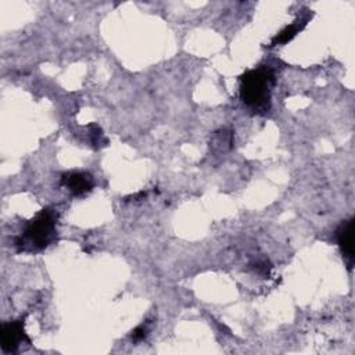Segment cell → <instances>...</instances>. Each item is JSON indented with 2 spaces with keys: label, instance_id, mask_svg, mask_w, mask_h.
Returning <instances> with one entry per match:
<instances>
[{
  "label": "cell",
  "instance_id": "cell-3",
  "mask_svg": "<svg viewBox=\"0 0 355 355\" xmlns=\"http://www.w3.org/2000/svg\"><path fill=\"white\" fill-rule=\"evenodd\" d=\"M24 343H31L24 331V320L6 322L1 326V349L6 354L18 352Z\"/></svg>",
  "mask_w": 355,
  "mask_h": 355
},
{
  "label": "cell",
  "instance_id": "cell-4",
  "mask_svg": "<svg viewBox=\"0 0 355 355\" xmlns=\"http://www.w3.org/2000/svg\"><path fill=\"white\" fill-rule=\"evenodd\" d=\"M61 184L67 187L75 197H82L93 190L94 179L87 172H68L62 175Z\"/></svg>",
  "mask_w": 355,
  "mask_h": 355
},
{
  "label": "cell",
  "instance_id": "cell-1",
  "mask_svg": "<svg viewBox=\"0 0 355 355\" xmlns=\"http://www.w3.org/2000/svg\"><path fill=\"white\" fill-rule=\"evenodd\" d=\"M275 85L273 71L268 67L250 69L240 76V97L257 114H263L270 107V92Z\"/></svg>",
  "mask_w": 355,
  "mask_h": 355
},
{
  "label": "cell",
  "instance_id": "cell-5",
  "mask_svg": "<svg viewBox=\"0 0 355 355\" xmlns=\"http://www.w3.org/2000/svg\"><path fill=\"white\" fill-rule=\"evenodd\" d=\"M337 243L340 245L341 254L345 258L348 268H352L354 262V233H352V219L344 220L336 233Z\"/></svg>",
  "mask_w": 355,
  "mask_h": 355
},
{
  "label": "cell",
  "instance_id": "cell-6",
  "mask_svg": "<svg viewBox=\"0 0 355 355\" xmlns=\"http://www.w3.org/2000/svg\"><path fill=\"white\" fill-rule=\"evenodd\" d=\"M301 29V26H298V24H291L288 26H286L283 31H280L270 42V46H276V44H283V43H287L290 42L295 35L297 32Z\"/></svg>",
  "mask_w": 355,
  "mask_h": 355
},
{
  "label": "cell",
  "instance_id": "cell-7",
  "mask_svg": "<svg viewBox=\"0 0 355 355\" xmlns=\"http://www.w3.org/2000/svg\"><path fill=\"white\" fill-rule=\"evenodd\" d=\"M90 141L92 144H97L100 146L101 144V139H103V133H101V129L97 126V125H90Z\"/></svg>",
  "mask_w": 355,
  "mask_h": 355
},
{
  "label": "cell",
  "instance_id": "cell-2",
  "mask_svg": "<svg viewBox=\"0 0 355 355\" xmlns=\"http://www.w3.org/2000/svg\"><path fill=\"white\" fill-rule=\"evenodd\" d=\"M57 218L55 209L43 208L26 223L21 236L15 240V247L19 251H40L46 248L55 237Z\"/></svg>",
  "mask_w": 355,
  "mask_h": 355
},
{
  "label": "cell",
  "instance_id": "cell-8",
  "mask_svg": "<svg viewBox=\"0 0 355 355\" xmlns=\"http://www.w3.org/2000/svg\"><path fill=\"white\" fill-rule=\"evenodd\" d=\"M147 333H148V329H147V326L141 324V326L136 327V329L132 331V338H133L135 341H140V340L146 338Z\"/></svg>",
  "mask_w": 355,
  "mask_h": 355
}]
</instances>
